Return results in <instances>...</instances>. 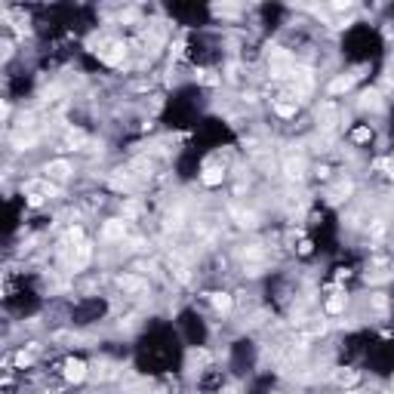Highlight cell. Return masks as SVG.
I'll return each instance as SVG.
<instances>
[{
  "label": "cell",
  "mask_w": 394,
  "mask_h": 394,
  "mask_svg": "<svg viewBox=\"0 0 394 394\" xmlns=\"http://www.w3.org/2000/svg\"><path fill=\"white\" fill-rule=\"evenodd\" d=\"M90 259H93V244H81V247H74V256H71V268L74 271H81V268H87L90 265Z\"/></svg>",
  "instance_id": "obj_1"
},
{
  "label": "cell",
  "mask_w": 394,
  "mask_h": 394,
  "mask_svg": "<svg viewBox=\"0 0 394 394\" xmlns=\"http://www.w3.org/2000/svg\"><path fill=\"white\" fill-rule=\"evenodd\" d=\"M222 179H225V167H222V164H207L204 173H201V182L210 185V188H213V185H222Z\"/></svg>",
  "instance_id": "obj_2"
},
{
  "label": "cell",
  "mask_w": 394,
  "mask_h": 394,
  "mask_svg": "<svg viewBox=\"0 0 394 394\" xmlns=\"http://www.w3.org/2000/svg\"><path fill=\"white\" fill-rule=\"evenodd\" d=\"M87 376H90V370H87L84 361H68V364H65V379H68V382H84Z\"/></svg>",
  "instance_id": "obj_3"
},
{
  "label": "cell",
  "mask_w": 394,
  "mask_h": 394,
  "mask_svg": "<svg viewBox=\"0 0 394 394\" xmlns=\"http://www.w3.org/2000/svg\"><path fill=\"white\" fill-rule=\"evenodd\" d=\"M102 234H105V241H121L124 234H127V225H124L121 219H111V222H105Z\"/></svg>",
  "instance_id": "obj_4"
},
{
  "label": "cell",
  "mask_w": 394,
  "mask_h": 394,
  "mask_svg": "<svg viewBox=\"0 0 394 394\" xmlns=\"http://www.w3.org/2000/svg\"><path fill=\"white\" fill-rule=\"evenodd\" d=\"M210 302H213V308H216L219 314H228V311L234 308V299H231L228 293H210Z\"/></svg>",
  "instance_id": "obj_5"
},
{
  "label": "cell",
  "mask_w": 394,
  "mask_h": 394,
  "mask_svg": "<svg viewBox=\"0 0 394 394\" xmlns=\"http://www.w3.org/2000/svg\"><path fill=\"white\" fill-rule=\"evenodd\" d=\"M47 173H50L53 179H68L74 170H71V164H68V161H53V164L47 167Z\"/></svg>",
  "instance_id": "obj_6"
},
{
  "label": "cell",
  "mask_w": 394,
  "mask_h": 394,
  "mask_svg": "<svg viewBox=\"0 0 394 394\" xmlns=\"http://www.w3.org/2000/svg\"><path fill=\"white\" fill-rule=\"evenodd\" d=\"M87 142H90V139H87V133H81V130H71V133H68V145H71L74 151H84Z\"/></svg>",
  "instance_id": "obj_7"
},
{
  "label": "cell",
  "mask_w": 394,
  "mask_h": 394,
  "mask_svg": "<svg viewBox=\"0 0 394 394\" xmlns=\"http://www.w3.org/2000/svg\"><path fill=\"white\" fill-rule=\"evenodd\" d=\"M117 287H121V290H130V293H136V290H142L145 284H142L139 278H130V274H124V278H117Z\"/></svg>",
  "instance_id": "obj_8"
},
{
  "label": "cell",
  "mask_w": 394,
  "mask_h": 394,
  "mask_svg": "<svg viewBox=\"0 0 394 394\" xmlns=\"http://www.w3.org/2000/svg\"><path fill=\"white\" fill-rule=\"evenodd\" d=\"M284 170H287V176H290V179H302V170H305V164H302L299 157H296V161H287V164H284Z\"/></svg>",
  "instance_id": "obj_9"
},
{
  "label": "cell",
  "mask_w": 394,
  "mask_h": 394,
  "mask_svg": "<svg viewBox=\"0 0 394 394\" xmlns=\"http://www.w3.org/2000/svg\"><path fill=\"white\" fill-rule=\"evenodd\" d=\"M351 81H354V77H339V81H333V84H330V96L348 93V90H351Z\"/></svg>",
  "instance_id": "obj_10"
},
{
  "label": "cell",
  "mask_w": 394,
  "mask_h": 394,
  "mask_svg": "<svg viewBox=\"0 0 394 394\" xmlns=\"http://www.w3.org/2000/svg\"><path fill=\"white\" fill-rule=\"evenodd\" d=\"M370 139H373V130H370V127H358V130L351 133V142H354V145H364V142H370Z\"/></svg>",
  "instance_id": "obj_11"
},
{
  "label": "cell",
  "mask_w": 394,
  "mask_h": 394,
  "mask_svg": "<svg viewBox=\"0 0 394 394\" xmlns=\"http://www.w3.org/2000/svg\"><path fill=\"white\" fill-rule=\"evenodd\" d=\"M274 111H278L281 117H293V114H296V102H278V105H274Z\"/></svg>",
  "instance_id": "obj_12"
},
{
  "label": "cell",
  "mask_w": 394,
  "mask_h": 394,
  "mask_svg": "<svg viewBox=\"0 0 394 394\" xmlns=\"http://www.w3.org/2000/svg\"><path fill=\"white\" fill-rule=\"evenodd\" d=\"M345 308V296H333L330 302H327V314H339Z\"/></svg>",
  "instance_id": "obj_13"
},
{
  "label": "cell",
  "mask_w": 394,
  "mask_h": 394,
  "mask_svg": "<svg viewBox=\"0 0 394 394\" xmlns=\"http://www.w3.org/2000/svg\"><path fill=\"white\" fill-rule=\"evenodd\" d=\"M370 305H373L376 311H385V308H388V299H385L382 293H373V296H370Z\"/></svg>",
  "instance_id": "obj_14"
},
{
  "label": "cell",
  "mask_w": 394,
  "mask_h": 394,
  "mask_svg": "<svg viewBox=\"0 0 394 394\" xmlns=\"http://www.w3.org/2000/svg\"><path fill=\"white\" fill-rule=\"evenodd\" d=\"M336 379H339V385H354V382H358V373L348 370V373H339Z\"/></svg>",
  "instance_id": "obj_15"
},
{
  "label": "cell",
  "mask_w": 394,
  "mask_h": 394,
  "mask_svg": "<svg viewBox=\"0 0 394 394\" xmlns=\"http://www.w3.org/2000/svg\"><path fill=\"white\" fill-rule=\"evenodd\" d=\"M31 361H34V358H31V351H25V348H22V351L16 354V367H28Z\"/></svg>",
  "instance_id": "obj_16"
},
{
  "label": "cell",
  "mask_w": 394,
  "mask_h": 394,
  "mask_svg": "<svg viewBox=\"0 0 394 394\" xmlns=\"http://www.w3.org/2000/svg\"><path fill=\"white\" fill-rule=\"evenodd\" d=\"M370 234H373V238L379 241V238H382V234H385V222H373V228H370Z\"/></svg>",
  "instance_id": "obj_17"
},
{
  "label": "cell",
  "mask_w": 394,
  "mask_h": 394,
  "mask_svg": "<svg viewBox=\"0 0 394 394\" xmlns=\"http://www.w3.org/2000/svg\"><path fill=\"white\" fill-rule=\"evenodd\" d=\"M299 253H302V256H308V253H311V244H308V241H302V244H299Z\"/></svg>",
  "instance_id": "obj_18"
}]
</instances>
